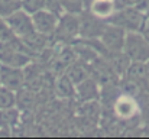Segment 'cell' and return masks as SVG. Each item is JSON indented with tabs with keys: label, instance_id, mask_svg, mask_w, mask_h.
Returning a JSON list of instances; mask_svg holds the SVG:
<instances>
[{
	"label": "cell",
	"instance_id": "6da1fadb",
	"mask_svg": "<svg viewBox=\"0 0 149 139\" xmlns=\"http://www.w3.org/2000/svg\"><path fill=\"white\" fill-rule=\"evenodd\" d=\"M12 103V94L6 90H0V106H9Z\"/></svg>",
	"mask_w": 149,
	"mask_h": 139
}]
</instances>
